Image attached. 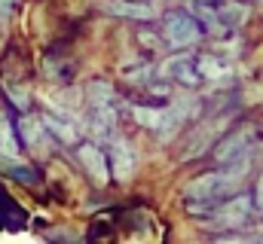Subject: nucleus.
I'll list each match as a JSON object with an SVG mask.
<instances>
[{"label": "nucleus", "instance_id": "nucleus-1", "mask_svg": "<svg viewBox=\"0 0 263 244\" xmlns=\"http://www.w3.org/2000/svg\"><path fill=\"white\" fill-rule=\"evenodd\" d=\"M245 177V171L233 168L230 171H208V174H199L184 186V201L193 214H208L211 208H217L223 198H230L236 192L239 180Z\"/></svg>", "mask_w": 263, "mask_h": 244}, {"label": "nucleus", "instance_id": "nucleus-2", "mask_svg": "<svg viewBox=\"0 0 263 244\" xmlns=\"http://www.w3.org/2000/svg\"><path fill=\"white\" fill-rule=\"evenodd\" d=\"M162 37L175 49H187L202 40V22L190 9H172L162 15Z\"/></svg>", "mask_w": 263, "mask_h": 244}, {"label": "nucleus", "instance_id": "nucleus-3", "mask_svg": "<svg viewBox=\"0 0 263 244\" xmlns=\"http://www.w3.org/2000/svg\"><path fill=\"white\" fill-rule=\"evenodd\" d=\"M251 211H254V198L248 195H233V198H223L217 208H211L205 217L214 223V226H223V229H239L251 220Z\"/></svg>", "mask_w": 263, "mask_h": 244}, {"label": "nucleus", "instance_id": "nucleus-4", "mask_svg": "<svg viewBox=\"0 0 263 244\" xmlns=\"http://www.w3.org/2000/svg\"><path fill=\"white\" fill-rule=\"evenodd\" d=\"M251 147H254V131H251V128H236L233 134H227V137L217 144L214 156H217L220 165H245Z\"/></svg>", "mask_w": 263, "mask_h": 244}, {"label": "nucleus", "instance_id": "nucleus-5", "mask_svg": "<svg viewBox=\"0 0 263 244\" xmlns=\"http://www.w3.org/2000/svg\"><path fill=\"white\" fill-rule=\"evenodd\" d=\"M77 162L83 165L86 177L92 183H98V186H104V183L114 177V174H110V159H107V153H101L95 144H80V147H77Z\"/></svg>", "mask_w": 263, "mask_h": 244}, {"label": "nucleus", "instance_id": "nucleus-6", "mask_svg": "<svg viewBox=\"0 0 263 244\" xmlns=\"http://www.w3.org/2000/svg\"><path fill=\"white\" fill-rule=\"evenodd\" d=\"M107 159H110V174H114L120 183H126V180L135 177V171H138V156H135V150H132L129 140L114 137V140H110Z\"/></svg>", "mask_w": 263, "mask_h": 244}, {"label": "nucleus", "instance_id": "nucleus-7", "mask_svg": "<svg viewBox=\"0 0 263 244\" xmlns=\"http://www.w3.org/2000/svg\"><path fill=\"white\" fill-rule=\"evenodd\" d=\"M101 9L114 18H129V22H153L156 18V9L147 0H104Z\"/></svg>", "mask_w": 263, "mask_h": 244}, {"label": "nucleus", "instance_id": "nucleus-8", "mask_svg": "<svg viewBox=\"0 0 263 244\" xmlns=\"http://www.w3.org/2000/svg\"><path fill=\"white\" fill-rule=\"evenodd\" d=\"M15 128H18V140H22L28 150H34V153H46L49 131H46V125H43V116H31V113H25L22 119L15 122Z\"/></svg>", "mask_w": 263, "mask_h": 244}, {"label": "nucleus", "instance_id": "nucleus-9", "mask_svg": "<svg viewBox=\"0 0 263 244\" xmlns=\"http://www.w3.org/2000/svg\"><path fill=\"white\" fill-rule=\"evenodd\" d=\"M162 76H168V79H175V83H181V86H199V83H202L196 58L187 55V52H181V55H175V58L165 61V64H162Z\"/></svg>", "mask_w": 263, "mask_h": 244}, {"label": "nucleus", "instance_id": "nucleus-10", "mask_svg": "<svg viewBox=\"0 0 263 244\" xmlns=\"http://www.w3.org/2000/svg\"><path fill=\"white\" fill-rule=\"evenodd\" d=\"M223 128V119H208L202 122L196 131L190 134V140H187V150H184V159H196V156H202L214 140H217V131Z\"/></svg>", "mask_w": 263, "mask_h": 244}, {"label": "nucleus", "instance_id": "nucleus-11", "mask_svg": "<svg viewBox=\"0 0 263 244\" xmlns=\"http://www.w3.org/2000/svg\"><path fill=\"white\" fill-rule=\"evenodd\" d=\"M0 168L12 177V180L25 183V186H34V183H40V174L31 168V165H25V162H18V156H0Z\"/></svg>", "mask_w": 263, "mask_h": 244}, {"label": "nucleus", "instance_id": "nucleus-12", "mask_svg": "<svg viewBox=\"0 0 263 244\" xmlns=\"http://www.w3.org/2000/svg\"><path fill=\"white\" fill-rule=\"evenodd\" d=\"M43 125H46V131H49L52 137H59V140H65V144L77 140V128H73L70 119L62 116V113H46V116H43Z\"/></svg>", "mask_w": 263, "mask_h": 244}, {"label": "nucleus", "instance_id": "nucleus-13", "mask_svg": "<svg viewBox=\"0 0 263 244\" xmlns=\"http://www.w3.org/2000/svg\"><path fill=\"white\" fill-rule=\"evenodd\" d=\"M22 140H18V128L0 113V156H18Z\"/></svg>", "mask_w": 263, "mask_h": 244}, {"label": "nucleus", "instance_id": "nucleus-14", "mask_svg": "<svg viewBox=\"0 0 263 244\" xmlns=\"http://www.w3.org/2000/svg\"><path fill=\"white\" fill-rule=\"evenodd\" d=\"M132 116H135V122H138L141 128L159 131L162 122H165V107H141V104H135V107H132Z\"/></svg>", "mask_w": 263, "mask_h": 244}, {"label": "nucleus", "instance_id": "nucleus-15", "mask_svg": "<svg viewBox=\"0 0 263 244\" xmlns=\"http://www.w3.org/2000/svg\"><path fill=\"white\" fill-rule=\"evenodd\" d=\"M196 67L202 79H223L230 73V64L217 55H196Z\"/></svg>", "mask_w": 263, "mask_h": 244}, {"label": "nucleus", "instance_id": "nucleus-16", "mask_svg": "<svg viewBox=\"0 0 263 244\" xmlns=\"http://www.w3.org/2000/svg\"><path fill=\"white\" fill-rule=\"evenodd\" d=\"M89 104L92 107H104V104H117V92H114V86L110 83H104V79H95V83H89Z\"/></svg>", "mask_w": 263, "mask_h": 244}, {"label": "nucleus", "instance_id": "nucleus-17", "mask_svg": "<svg viewBox=\"0 0 263 244\" xmlns=\"http://www.w3.org/2000/svg\"><path fill=\"white\" fill-rule=\"evenodd\" d=\"M6 95H9V101H12L18 110H28V107H31V101H28V95H25V92H18V89L6 86Z\"/></svg>", "mask_w": 263, "mask_h": 244}, {"label": "nucleus", "instance_id": "nucleus-18", "mask_svg": "<svg viewBox=\"0 0 263 244\" xmlns=\"http://www.w3.org/2000/svg\"><path fill=\"white\" fill-rule=\"evenodd\" d=\"M254 211H263V174L257 177V186H254Z\"/></svg>", "mask_w": 263, "mask_h": 244}, {"label": "nucleus", "instance_id": "nucleus-19", "mask_svg": "<svg viewBox=\"0 0 263 244\" xmlns=\"http://www.w3.org/2000/svg\"><path fill=\"white\" fill-rule=\"evenodd\" d=\"M15 9V0H0V18H9Z\"/></svg>", "mask_w": 263, "mask_h": 244}]
</instances>
